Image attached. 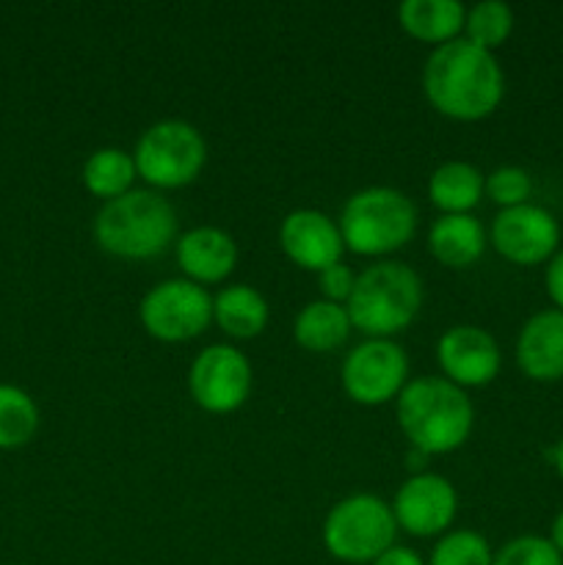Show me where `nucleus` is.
<instances>
[{
  "label": "nucleus",
  "mask_w": 563,
  "mask_h": 565,
  "mask_svg": "<svg viewBox=\"0 0 563 565\" xmlns=\"http://www.w3.org/2000/svg\"><path fill=\"white\" fill-rule=\"evenodd\" d=\"M136 177V160L119 147L97 149L83 163V185H86L88 193L105 199V202L132 191L130 185Z\"/></svg>",
  "instance_id": "nucleus-22"
},
{
  "label": "nucleus",
  "mask_w": 563,
  "mask_h": 565,
  "mask_svg": "<svg viewBox=\"0 0 563 565\" xmlns=\"http://www.w3.org/2000/svg\"><path fill=\"white\" fill-rule=\"evenodd\" d=\"M436 359L447 381L467 390L486 386L497 379L502 364L500 345L495 337L480 326H450L436 342Z\"/></svg>",
  "instance_id": "nucleus-13"
},
{
  "label": "nucleus",
  "mask_w": 563,
  "mask_h": 565,
  "mask_svg": "<svg viewBox=\"0 0 563 565\" xmlns=\"http://www.w3.org/2000/svg\"><path fill=\"white\" fill-rule=\"evenodd\" d=\"M342 390L362 406H384L408 384V356L403 345L384 337H368L342 359Z\"/></svg>",
  "instance_id": "nucleus-9"
},
{
  "label": "nucleus",
  "mask_w": 563,
  "mask_h": 565,
  "mask_svg": "<svg viewBox=\"0 0 563 565\" xmlns=\"http://www.w3.org/2000/svg\"><path fill=\"white\" fill-rule=\"evenodd\" d=\"M544 285H546V296H550V301L555 303V309H561L563 312V248H557V252L552 254L550 263H546Z\"/></svg>",
  "instance_id": "nucleus-29"
},
{
  "label": "nucleus",
  "mask_w": 563,
  "mask_h": 565,
  "mask_svg": "<svg viewBox=\"0 0 563 565\" xmlns=\"http://www.w3.org/2000/svg\"><path fill=\"white\" fill-rule=\"evenodd\" d=\"M351 318H348V309L342 303L326 301H309L301 312L296 315V323H293V337L301 348L312 353H326L337 351L342 342L351 334Z\"/></svg>",
  "instance_id": "nucleus-21"
},
{
  "label": "nucleus",
  "mask_w": 563,
  "mask_h": 565,
  "mask_svg": "<svg viewBox=\"0 0 563 565\" xmlns=\"http://www.w3.org/2000/svg\"><path fill=\"white\" fill-rule=\"evenodd\" d=\"M495 552L489 541L475 530H453L436 541L431 565H491Z\"/></svg>",
  "instance_id": "nucleus-25"
},
{
  "label": "nucleus",
  "mask_w": 563,
  "mask_h": 565,
  "mask_svg": "<svg viewBox=\"0 0 563 565\" xmlns=\"http://www.w3.org/2000/svg\"><path fill=\"white\" fill-rule=\"evenodd\" d=\"M486 177L467 160H447L428 177V199L442 215L469 213L484 196Z\"/></svg>",
  "instance_id": "nucleus-20"
},
{
  "label": "nucleus",
  "mask_w": 563,
  "mask_h": 565,
  "mask_svg": "<svg viewBox=\"0 0 563 565\" xmlns=\"http://www.w3.org/2000/svg\"><path fill=\"white\" fill-rule=\"evenodd\" d=\"M141 326L160 342H188L213 323V296L191 279L158 281L138 303Z\"/></svg>",
  "instance_id": "nucleus-8"
},
{
  "label": "nucleus",
  "mask_w": 563,
  "mask_h": 565,
  "mask_svg": "<svg viewBox=\"0 0 563 565\" xmlns=\"http://www.w3.org/2000/svg\"><path fill=\"white\" fill-rule=\"evenodd\" d=\"M561 243V224L541 204L500 210L491 221V246L513 265L550 263Z\"/></svg>",
  "instance_id": "nucleus-11"
},
{
  "label": "nucleus",
  "mask_w": 563,
  "mask_h": 565,
  "mask_svg": "<svg viewBox=\"0 0 563 565\" xmlns=\"http://www.w3.org/2000/svg\"><path fill=\"white\" fill-rule=\"evenodd\" d=\"M491 565H563V555L541 535H519L495 552Z\"/></svg>",
  "instance_id": "nucleus-27"
},
{
  "label": "nucleus",
  "mask_w": 563,
  "mask_h": 565,
  "mask_svg": "<svg viewBox=\"0 0 563 565\" xmlns=\"http://www.w3.org/2000/svg\"><path fill=\"white\" fill-rule=\"evenodd\" d=\"M517 364L533 381L563 379V312L544 309L528 318L517 337Z\"/></svg>",
  "instance_id": "nucleus-16"
},
{
  "label": "nucleus",
  "mask_w": 563,
  "mask_h": 565,
  "mask_svg": "<svg viewBox=\"0 0 563 565\" xmlns=\"http://www.w3.org/2000/svg\"><path fill=\"white\" fill-rule=\"evenodd\" d=\"M423 92L442 116L478 121L502 103L506 77L495 53L458 36L431 50L423 66Z\"/></svg>",
  "instance_id": "nucleus-1"
},
{
  "label": "nucleus",
  "mask_w": 563,
  "mask_h": 565,
  "mask_svg": "<svg viewBox=\"0 0 563 565\" xmlns=\"http://www.w3.org/2000/svg\"><path fill=\"white\" fill-rule=\"evenodd\" d=\"M397 425L408 445L425 456H447L469 439L475 406L467 392L439 375H423L397 395Z\"/></svg>",
  "instance_id": "nucleus-2"
},
{
  "label": "nucleus",
  "mask_w": 563,
  "mask_h": 565,
  "mask_svg": "<svg viewBox=\"0 0 563 565\" xmlns=\"http://www.w3.org/2000/svg\"><path fill=\"white\" fill-rule=\"evenodd\" d=\"M431 456H425L423 450H417V447H412V450H408V456H406V463H408V469H412L414 475H419V469L425 467V461H428Z\"/></svg>",
  "instance_id": "nucleus-32"
},
{
  "label": "nucleus",
  "mask_w": 563,
  "mask_h": 565,
  "mask_svg": "<svg viewBox=\"0 0 563 565\" xmlns=\"http://www.w3.org/2000/svg\"><path fill=\"white\" fill-rule=\"evenodd\" d=\"M136 171L155 188H185L208 160V143L199 127L185 119H160L136 141Z\"/></svg>",
  "instance_id": "nucleus-7"
},
{
  "label": "nucleus",
  "mask_w": 563,
  "mask_h": 565,
  "mask_svg": "<svg viewBox=\"0 0 563 565\" xmlns=\"http://www.w3.org/2000/svg\"><path fill=\"white\" fill-rule=\"evenodd\" d=\"M370 565H425L423 557L417 552H412L408 546H392L386 550L379 561H373Z\"/></svg>",
  "instance_id": "nucleus-30"
},
{
  "label": "nucleus",
  "mask_w": 563,
  "mask_h": 565,
  "mask_svg": "<svg viewBox=\"0 0 563 565\" xmlns=\"http://www.w3.org/2000/svg\"><path fill=\"white\" fill-rule=\"evenodd\" d=\"M458 511L456 486L436 472L412 475L406 483L397 489L392 513H395L397 527L406 530L417 539L442 535L453 524Z\"/></svg>",
  "instance_id": "nucleus-12"
},
{
  "label": "nucleus",
  "mask_w": 563,
  "mask_h": 565,
  "mask_svg": "<svg viewBox=\"0 0 563 565\" xmlns=\"http://www.w3.org/2000/svg\"><path fill=\"white\" fill-rule=\"evenodd\" d=\"M397 522L392 505L375 494H351L337 502L323 522V544L331 557L351 565L379 561L395 546Z\"/></svg>",
  "instance_id": "nucleus-6"
},
{
  "label": "nucleus",
  "mask_w": 563,
  "mask_h": 565,
  "mask_svg": "<svg viewBox=\"0 0 563 565\" xmlns=\"http://www.w3.org/2000/svg\"><path fill=\"white\" fill-rule=\"evenodd\" d=\"M552 463H555L557 475H561V480H563V439L557 441L555 450H552Z\"/></svg>",
  "instance_id": "nucleus-33"
},
{
  "label": "nucleus",
  "mask_w": 563,
  "mask_h": 565,
  "mask_svg": "<svg viewBox=\"0 0 563 565\" xmlns=\"http://www.w3.org/2000/svg\"><path fill=\"white\" fill-rule=\"evenodd\" d=\"M484 193H489L491 202L500 204L502 210L519 207V204H528L530 193H533V180L522 166H500L486 177Z\"/></svg>",
  "instance_id": "nucleus-26"
},
{
  "label": "nucleus",
  "mask_w": 563,
  "mask_h": 565,
  "mask_svg": "<svg viewBox=\"0 0 563 565\" xmlns=\"http://www.w3.org/2000/svg\"><path fill=\"white\" fill-rule=\"evenodd\" d=\"M417 230V207L403 191L370 185L353 193L340 215L346 248L362 257H384L406 246Z\"/></svg>",
  "instance_id": "nucleus-5"
},
{
  "label": "nucleus",
  "mask_w": 563,
  "mask_h": 565,
  "mask_svg": "<svg viewBox=\"0 0 563 565\" xmlns=\"http://www.w3.org/2000/svg\"><path fill=\"white\" fill-rule=\"evenodd\" d=\"M282 252L298 265L320 274L331 265L342 263L346 241H342L340 224L329 218L326 213L312 207L293 210L279 226Z\"/></svg>",
  "instance_id": "nucleus-14"
},
{
  "label": "nucleus",
  "mask_w": 563,
  "mask_h": 565,
  "mask_svg": "<svg viewBox=\"0 0 563 565\" xmlns=\"http://www.w3.org/2000/svg\"><path fill=\"white\" fill-rule=\"evenodd\" d=\"M268 301L252 285H230L213 298V320L226 337L252 340L268 326Z\"/></svg>",
  "instance_id": "nucleus-19"
},
{
  "label": "nucleus",
  "mask_w": 563,
  "mask_h": 565,
  "mask_svg": "<svg viewBox=\"0 0 563 565\" xmlns=\"http://www.w3.org/2000/svg\"><path fill=\"white\" fill-rule=\"evenodd\" d=\"M486 248V232L475 215H439L431 224L428 252L447 268H467L478 263Z\"/></svg>",
  "instance_id": "nucleus-17"
},
{
  "label": "nucleus",
  "mask_w": 563,
  "mask_h": 565,
  "mask_svg": "<svg viewBox=\"0 0 563 565\" xmlns=\"http://www.w3.org/2000/svg\"><path fill=\"white\" fill-rule=\"evenodd\" d=\"M177 237V213L169 199L149 188L127 191L99 207L94 241L121 259H152Z\"/></svg>",
  "instance_id": "nucleus-3"
},
{
  "label": "nucleus",
  "mask_w": 563,
  "mask_h": 565,
  "mask_svg": "<svg viewBox=\"0 0 563 565\" xmlns=\"http://www.w3.org/2000/svg\"><path fill=\"white\" fill-rule=\"evenodd\" d=\"M318 285H320V292H323L326 301L342 303L351 298L353 285H357V274H353L348 265L337 263V265H331V268L320 270Z\"/></svg>",
  "instance_id": "nucleus-28"
},
{
  "label": "nucleus",
  "mask_w": 563,
  "mask_h": 565,
  "mask_svg": "<svg viewBox=\"0 0 563 565\" xmlns=\"http://www.w3.org/2000/svg\"><path fill=\"white\" fill-rule=\"evenodd\" d=\"M550 541H552V546H555L557 552H561L563 555V511L557 513L555 519H552V530H550Z\"/></svg>",
  "instance_id": "nucleus-31"
},
{
  "label": "nucleus",
  "mask_w": 563,
  "mask_h": 565,
  "mask_svg": "<svg viewBox=\"0 0 563 565\" xmlns=\"http://www.w3.org/2000/svg\"><path fill=\"white\" fill-rule=\"evenodd\" d=\"M464 31H467L469 42L495 53V47H500L513 31L511 6L502 0H480V3L469 6Z\"/></svg>",
  "instance_id": "nucleus-24"
},
{
  "label": "nucleus",
  "mask_w": 563,
  "mask_h": 565,
  "mask_svg": "<svg viewBox=\"0 0 563 565\" xmlns=\"http://www.w3.org/2000/svg\"><path fill=\"white\" fill-rule=\"evenodd\" d=\"M397 20L408 36L439 47L458 39L467 20V9L458 0H403L397 6Z\"/></svg>",
  "instance_id": "nucleus-18"
},
{
  "label": "nucleus",
  "mask_w": 563,
  "mask_h": 565,
  "mask_svg": "<svg viewBox=\"0 0 563 565\" xmlns=\"http://www.w3.org/2000/svg\"><path fill=\"white\" fill-rule=\"evenodd\" d=\"M39 430V406L25 390L0 384V450L25 447Z\"/></svg>",
  "instance_id": "nucleus-23"
},
{
  "label": "nucleus",
  "mask_w": 563,
  "mask_h": 565,
  "mask_svg": "<svg viewBox=\"0 0 563 565\" xmlns=\"http://www.w3.org/2000/svg\"><path fill=\"white\" fill-rule=\"evenodd\" d=\"M423 307V279L401 259H381L357 276L348 318L353 329L368 337H384L406 329Z\"/></svg>",
  "instance_id": "nucleus-4"
},
{
  "label": "nucleus",
  "mask_w": 563,
  "mask_h": 565,
  "mask_svg": "<svg viewBox=\"0 0 563 565\" xmlns=\"http://www.w3.org/2000/svg\"><path fill=\"white\" fill-rule=\"evenodd\" d=\"M177 265L185 279L196 285H215L224 281L237 265V243L221 226H193L185 235L177 237Z\"/></svg>",
  "instance_id": "nucleus-15"
},
{
  "label": "nucleus",
  "mask_w": 563,
  "mask_h": 565,
  "mask_svg": "<svg viewBox=\"0 0 563 565\" xmlns=\"http://www.w3.org/2000/svg\"><path fill=\"white\" fill-rule=\"evenodd\" d=\"M193 403L210 414H232L252 392V364L230 342L202 348L188 370Z\"/></svg>",
  "instance_id": "nucleus-10"
}]
</instances>
